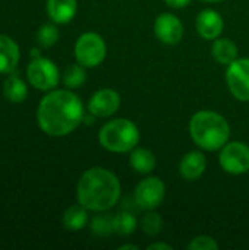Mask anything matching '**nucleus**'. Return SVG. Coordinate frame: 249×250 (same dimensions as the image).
Instances as JSON below:
<instances>
[{"mask_svg":"<svg viewBox=\"0 0 249 250\" xmlns=\"http://www.w3.org/2000/svg\"><path fill=\"white\" fill-rule=\"evenodd\" d=\"M84 105L76 94L68 89H56L47 94L38 105L37 122L48 136H66L84 120Z\"/></svg>","mask_w":249,"mask_h":250,"instance_id":"obj_1","label":"nucleus"},{"mask_svg":"<svg viewBox=\"0 0 249 250\" xmlns=\"http://www.w3.org/2000/svg\"><path fill=\"white\" fill-rule=\"evenodd\" d=\"M122 193V186L114 173L103 167L87 170L76 188L78 202L88 211L106 212L112 209Z\"/></svg>","mask_w":249,"mask_h":250,"instance_id":"obj_2","label":"nucleus"},{"mask_svg":"<svg viewBox=\"0 0 249 250\" xmlns=\"http://www.w3.org/2000/svg\"><path fill=\"white\" fill-rule=\"evenodd\" d=\"M189 135L201 149L217 151L229 142L230 126L222 114L211 110H201L189 122Z\"/></svg>","mask_w":249,"mask_h":250,"instance_id":"obj_3","label":"nucleus"},{"mask_svg":"<svg viewBox=\"0 0 249 250\" xmlns=\"http://www.w3.org/2000/svg\"><path fill=\"white\" fill-rule=\"evenodd\" d=\"M141 133L138 126L129 119H113L98 132L100 145L109 152L126 154L138 146Z\"/></svg>","mask_w":249,"mask_h":250,"instance_id":"obj_4","label":"nucleus"},{"mask_svg":"<svg viewBox=\"0 0 249 250\" xmlns=\"http://www.w3.org/2000/svg\"><path fill=\"white\" fill-rule=\"evenodd\" d=\"M107 56V45L101 35L95 32L82 34L75 42L76 62L85 67L100 66Z\"/></svg>","mask_w":249,"mask_h":250,"instance_id":"obj_5","label":"nucleus"},{"mask_svg":"<svg viewBox=\"0 0 249 250\" xmlns=\"http://www.w3.org/2000/svg\"><path fill=\"white\" fill-rule=\"evenodd\" d=\"M26 76L31 85L40 91H50L57 86L60 73L57 66L45 57H35L26 67Z\"/></svg>","mask_w":249,"mask_h":250,"instance_id":"obj_6","label":"nucleus"},{"mask_svg":"<svg viewBox=\"0 0 249 250\" xmlns=\"http://www.w3.org/2000/svg\"><path fill=\"white\" fill-rule=\"evenodd\" d=\"M220 167L233 176L245 174L249 171V146L241 141L227 142L219 155Z\"/></svg>","mask_w":249,"mask_h":250,"instance_id":"obj_7","label":"nucleus"},{"mask_svg":"<svg viewBox=\"0 0 249 250\" xmlns=\"http://www.w3.org/2000/svg\"><path fill=\"white\" fill-rule=\"evenodd\" d=\"M166 196V185L160 177L150 176L141 180L135 188V204L145 211L156 209L161 205Z\"/></svg>","mask_w":249,"mask_h":250,"instance_id":"obj_8","label":"nucleus"},{"mask_svg":"<svg viewBox=\"0 0 249 250\" xmlns=\"http://www.w3.org/2000/svg\"><path fill=\"white\" fill-rule=\"evenodd\" d=\"M226 83L230 94L242 103L249 101V57L236 59L227 66Z\"/></svg>","mask_w":249,"mask_h":250,"instance_id":"obj_9","label":"nucleus"},{"mask_svg":"<svg viewBox=\"0 0 249 250\" xmlns=\"http://www.w3.org/2000/svg\"><path fill=\"white\" fill-rule=\"evenodd\" d=\"M120 107V95L112 88H103L92 94L88 101V111L94 117H110Z\"/></svg>","mask_w":249,"mask_h":250,"instance_id":"obj_10","label":"nucleus"},{"mask_svg":"<svg viewBox=\"0 0 249 250\" xmlns=\"http://www.w3.org/2000/svg\"><path fill=\"white\" fill-rule=\"evenodd\" d=\"M154 34L163 44L175 45L183 37V25L173 13H161L154 21Z\"/></svg>","mask_w":249,"mask_h":250,"instance_id":"obj_11","label":"nucleus"},{"mask_svg":"<svg viewBox=\"0 0 249 250\" xmlns=\"http://www.w3.org/2000/svg\"><path fill=\"white\" fill-rule=\"evenodd\" d=\"M197 32L204 40H216L222 35L225 21L222 15L214 9H204L198 13L195 21Z\"/></svg>","mask_w":249,"mask_h":250,"instance_id":"obj_12","label":"nucleus"},{"mask_svg":"<svg viewBox=\"0 0 249 250\" xmlns=\"http://www.w3.org/2000/svg\"><path fill=\"white\" fill-rule=\"evenodd\" d=\"M207 168V160L200 151L186 152L179 163V173L188 182L198 180Z\"/></svg>","mask_w":249,"mask_h":250,"instance_id":"obj_13","label":"nucleus"},{"mask_svg":"<svg viewBox=\"0 0 249 250\" xmlns=\"http://www.w3.org/2000/svg\"><path fill=\"white\" fill-rule=\"evenodd\" d=\"M78 10L76 0H47V13L56 23H69Z\"/></svg>","mask_w":249,"mask_h":250,"instance_id":"obj_14","label":"nucleus"},{"mask_svg":"<svg viewBox=\"0 0 249 250\" xmlns=\"http://www.w3.org/2000/svg\"><path fill=\"white\" fill-rule=\"evenodd\" d=\"M19 62V48L16 42L7 37L0 35V73H10Z\"/></svg>","mask_w":249,"mask_h":250,"instance_id":"obj_15","label":"nucleus"},{"mask_svg":"<svg viewBox=\"0 0 249 250\" xmlns=\"http://www.w3.org/2000/svg\"><path fill=\"white\" fill-rule=\"evenodd\" d=\"M239 50L238 45L230 38H216L211 45V56L213 59L225 66H229L232 62L238 59Z\"/></svg>","mask_w":249,"mask_h":250,"instance_id":"obj_16","label":"nucleus"},{"mask_svg":"<svg viewBox=\"0 0 249 250\" xmlns=\"http://www.w3.org/2000/svg\"><path fill=\"white\" fill-rule=\"evenodd\" d=\"M131 167L139 174H148L156 167V155L147 148H134L129 155Z\"/></svg>","mask_w":249,"mask_h":250,"instance_id":"obj_17","label":"nucleus"},{"mask_svg":"<svg viewBox=\"0 0 249 250\" xmlns=\"http://www.w3.org/2000/svg\"><path fill=\"white\" fill-rule=\"evenodd\" d=\"M62 223L66 230L69 231H79L88 223V209L81 204L69 207L62 218Z\"/></svg>","mask_w":249,"mask_h":250,"instance_id":"obj_18","label":"nucleus"},{"mask_svg":"<svg viewBox=\"0 0 249 250\" xmlns=\"http://www.w3.org/2000/svg\"><path fill=\"white\" fill-rule=\"evenodd\" d=\"M3 95L10 103H22L28 95V88L16 73H12L3 82Z\"/></svg>","mask_w":249,"mask_h":250,"instance_id":"obj_19","label":"nucleus"},{"mask_svg":"<svg viewBox=\"0 0 249 250\" xmlns=\"http://www.w3.org/2000/svg\"><path fill=\"white\" fill-rule=\"evenodd\" d=\"M138 227L136 218L128 211H119L113 215V231L119 236H129Z\"/></svg>","mask_w":249,"mask_h":250,"instance_id":"obj_20","label":"nucleus"},{"mask_svg":"<svg viewBox=\"0 0 249 250\" xmlns=\"http://www.w3.org/2000/svg\"><path fill=\"white\" fill-rule=\"evenodd\" d=\"M85 81H87L85 66L78 63V64H70L69 67H66V70L63 73L65 86H68L70 89H75V88H79Z\"/></svg>","mask_w":249,"mask_h":250,"instance_id":"obj_21","label":"nucleus"},{"mask_svg":"<svg viewBox=\"0 0 249 250\" xmlns=\"http://www.w3.org/2000/svg\"><path fill=\"white\" fill-rule=\"evenodd\" d=\"M163 224H164V221H163L161 215L158 212H156V209L147 211V214L141 220L142 231L150 237H156L163 230Z\"/></svg>","mask_w":249,"mask_h":250,"instance_id":"obj_22","label":"nucleus"},{"mask_svg":"<svg viewBox=\"0 0 249 250\" xmlns=\"http://www.w3.org/2000/svg\"><path fill=\"white\" fill-rule=\"evenodd\" d=\"M91 231L94 236L97 237H107L110 234H113V217H107V215H97L95 218H92L91 221Z\"/></svg>","mask_w":249,"mask_h":250,"instance_id":"obj_23","label":"nucleus"},{"mask_svg":"<svg viewBox=\"0 0 249 250\" xmlns=\"http://www.w3.org/2000/svg\"><path fill=\"white\" fill-rule=\"evenodd\" d=\"M37 40H38L40 45L50 48L59 40V29L53 23H45V25L40 26V29L37 32Z\"/></svg>","mask_w":249,"mask_h":250,"instance_id":"obj_24","label":"nucleus"},{"mask_svg":"<svg viewBox=\"0 0 249 250\" xmlns=\"http://www.w3.org/2000/svg\"><path fill=\"white\" fill-rule=\"evenodd\" d=\"M219 243L211 236H197L192 239V242L188 245V249L191 250H219Z\"/></svg>","mask_w":249,"mask_h":250,"instance_id":"obj_25","label":"nucleus"},{"mask_svg":"<svg viewBox=\"0 0 249 250\" xmlns=\"http://www.w3.org/2000/svg\"><path fill=\"white\" fill-rule=\"evenodd\" d=\"M164 3L173 9H183L191 3V0H164Z\"/></svg>","mask_w":249,"mask_h":250,"instance_id":"obj_26","label":"nucleus"},{"mask_svg":"<svg viewBox=\"0 0 249 250\" xmlns=\"http://www.w3.org/2000/svg\"><path fill=\"white\" fill-rule=\"evenodd\" d=\"M148 250H172V246L170 245H167V243H164V242H158V243H153V245H150Z\"/></svg>","mask_w":249,"mask_h":250,"instance_id":"obj_27","label":"nucleus"},{"mask_svg":"<svg viewBox=\"0 0 249 250\" xmlns=\"http://www.w3.org/2000/svg\"><path fill=\"white\" fill-rule=\"evenodd\" d=\"M125 249L138 250V246H135V245H123V246H119V250H125Z\"/></svg>","mask_w":249,"mask_h":250,"instance_id":"obj_28","label":"nucleus"},{"mask_svg":"<svg viewBox=\"0 0 249 250\" xmlns=\"http://www.w3.org/2000/svg\"><path fill=\"white\" fill-rule=\"evenodd\" d=\"M31 54H32V57L35 59V57H40V54H38V50L37 48H34L32 51H31Z\"/></svg>","mask_w":249,"mask_h":250,"instance_id":"obj_29","label":"nucleus"},{"mask_svg":"<svg viewBox=\"0 0 249 250\" xmlns=\"http://www.w3.org/2000/svg\"><path fill=\"white\" fill-rule=\"evenodd\" d=\"M204 1H208V3H219V1H223V0H204Z\"/></svg>","mask_w":249,"mask_h":250,"instance_id":"obj_30","label":"nucleus"}]
</instances>
